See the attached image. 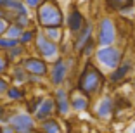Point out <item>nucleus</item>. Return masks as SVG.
<instances>
[{
	"label": "nucleus",
	"instance_id": "obj_1",
	"mask_svg": "<svg viewBox=\"0 0 135 133\" xmlns=\"http://www.w3.org/2000/svg\"><path fill=\"white\" fill-rule=\"evenodd\" d=\"M107 86V73L95 64L94 59H83L75 78V88L92 100L104 93Z\"/></svg>",
	"mask_w": 135,
	"mask_h": 133
},
{
	"label": "nucleus",
	"instance_id": "obj_2",
	"mask_svg": "<svg viewBox=\"0 0 135 133\" xmlns=\"http://www.w3.org/2000/svg\"><path fill=\"white\" fill-rule=\"evenodd\" d=\"M33 19L40 29L47 28H64L66 24V12L59 0H44L33 11Z\"/></svg>",
	"mask_w": 135,
	"mask_h": 133
},
{
	"label": "nucleus",
	"instance_id": "obj_3",
	"mask_svg": "<svg viewBox=\"0 0 135 133\" xmlns=\"http://www.w3.org/2000/svg\"><path fill=\"white\" fill-rule=\"evenodd\" d=\"M94 36H95V42L99 47L118 43V38H119L118 21L113 16H109V14L100 16L95 23V33H94Z\"/></svg>",
	"mask_w": 135,
	"mask_h": 133
},
{
	"label": "nucleus",
	"instance_id": "obj_4",
	"mask_svg": "<svg viewBox=\"0 0 135 133\" xmlns=\"http://www.w3.org/2000/svg\"><path fill=\"white\" fill-rule=\"evenodd\" d=\"M127 57V54H125V48L121 47V45H118V43H114V45H106V47H97L95 50V55H94V61H95V64L100 67L102 71H106V73H109V71H113L116 66H118L123 59Z\"/></svg>",
	"mask_w": 135,
	"mask_h": 133
},
{
	"label": "nucleus",
	"instance_id": "obj_5",
	"mask_svg": "<svg viewBox=\"0 0 135 133\" xmlns=\"http://www.w3.org/2000/svg\"><path fill=\"white\" fill-rule=\"evenodd\" d=\"M73 69L68 62L66 55H59L50 62L49 67V75H47V83L50 88H56V86H64L71 76Z\"/></svg>",
	"mask_w": 135,
	"mask_h": 133
},
{
	"label": "nucleus",
	"instance_id": "obj_6",
	"mask_svg": "<svg viewBox=\"0 0 135 133\" xmlns=\"http://www.w3.org/2000/svg\"><path fill=\"white\" fill-rule=\"evenodd\" d=\"M2 123H9L16 130V133H31L38 126V123L35 121V117L30 112H26V111H11V109H9L7 116L4 117Z\"/></svg>",
	"mask_w": 135,
	"mask_h": 133
},
{
	"label": "nucleus",
	"instance_id": "obj_7",
	"mask_svg": "<svg viewBox=\"0 0 135 133\" xmlns=\"http://www.w3.org/2000/svg\"><path fill=\"white\" fill-rule=\"evenodd\" d=\"M31 48H33V54L44 57L45 61H49V62H52L56 57L61 55L59 54V43L54 42V40H50V38H47L42 29L38 31L36 40H35V43L31 45Z\"/></svg>",
	"mask_w": 135,
	"mask_h": 133
},
{
	"label": "nucleus",
	"instance_id": "obj_8",
	"mask_svg": "<svg viewBox=\"0 0 135 133\" xmlns=\"http://www.w3.org/2000/svg\"><path fill=\"white\" fill-rule=\"evenodd\" d=\"M92 104V114L94 117H97L99 121H109L114 117L116 112V102H114V95L111 93H102L97 98H94Z\"/></svg>",
	"mask_w": 135,
	"mask_h": 133
},
{
	"label": "nucleus",
	"instance_id": "obj_9",
	"mask_svg": "<svg viewBox=\"0 0 135 133\" xmlns=\"http://www.w3.org/2000/svg\"><path fill=\"white\" fill-rule=\"evenodd\" d=\"M19 62L26 67V71H28L30 75H36V76H42V78H47L50 62L45 61L44 57H40V55H36V54H30L28 52Z\"/></svg>",
	"mask_w": 135,
	"mask_h": 133
},
{
	"label": "nucleus",
	"instance_id": "obj_10",
	"mask_svg": "<svg viewBox=\"0 0 135 133\" xmlns=\"http://www.w3.org/2000/svg\"><path fill=\"white\" fill-rule=\"evenodd\" d=\"M85 23H87V17H85L83 11H81V9H80L76 4H69L68 12H66V24H64L66 33L69 36L76 35V33L83 28Z\"/></svg>",
	"mask_w": 135,
	"mask_h": 133
},
{
	"label": "nucleus",
	"instance_id": "obj_11",
	"mask_svg": "<svg viewBox=\"0 0 135 133\" xmlns=\"http://www.w3.org/2000/svg\"><path fill=\"white\" fill-rule=\"evenodd\" d=\"M133 69H135V61L133 59L125 57L114 69L107 73V83H109V85H114V86L121 85L123 81L128 80V76L133 73Z\"/></svg>",
	"mask_w": 135,
	"mask_h": 133
},
{
	"label": "nucleus",
	"instance_id": "obj_12",
	"mask_svg": "<svg viewBox=\"0 0 135 133\" xmlns=\"http://www.w3.org/2000/svg\"><path fill=\"white\" fill-rule=\"evenodd\" d=\"M50 95L54 97V102H56V116L57 117H68L73 112L71 104H69V88L56 86V88H52Z\"/></svg>",
	"mask_w": 135,
	"mask_h": 133
},
{
	"label": "nucleus",
	"instance_id": "obj_13",
	"mask_svg": "<svg viewBox=\"0 0 135 133\" xmlns=\"http://www.w3.org/2000/svg\"><path fill=\"white\" fill-rule=\"evenodd\" d=\"M94 33H95V23L94 21H88L83 24V28L80 29L76 35L71 36V47H73V54L78 55V52L81 50V47H83L85 43L88 42V40L94 36Z\"/></svg>",
	"mask_w": 135,
	"mask_h": 133
},
{
	"label": "nucleus",
	"instance_id": "obj_14",
	"mask_svg": "<svg viewBox=\"0 0 135 133\" xmlns=\"http://www.w3.org/2000/svg\"><path fill=\"white\" fill-rule=\"evenodd\" d=\"M69 104H71V111L73 112H87L92 109V98L87 97L85 93L78 92L76 88L69 90Z\"/></svg>",
	"mask_w": 135,
	"mask_h": 133
},
{
	"label": "nucleus",
	"instance_id": "obj_15",
	"mask_svg": "<svg viewBox=\"0 0 135 133\" xmlns=\"http://www.w3.org/2000/svg\"><path fill=\"white\" fill-rule=\"evenodd\" d=\"M54 116H56V102H54V97L49 93L42 98V102H40L38 109L35 111L33 117H35L36 123H40V121H45V119L54 117Z\"/></svg>",
	"mask_w": 135,
	"mask_h": 133
},
{
	"label": "nucleus",
	"instance_id": "obj_16",
	"mask_svg": "<svg viewBox=\"0 0 135 133\" xmlns=\"http://www.w3.org/2000/svg\"><path fill=\"white\" fill-rule=\"evenodd\" d=\"M28 95H30V86L14 85V83H12L11 88H9L7 93H5L4 100L7 102V104H24V100L28 98Z\"/></svg>",
	"mask_w": 135,
	"mask_h": 133
},
{
	"label": "nucleus",
	"instance_id": "obj_17",
	"mask_svg": "<svg viewBox=\"0 0 135 133\" xmlns=\"http://www.w3.org/2000/svg\"><path fill=\"white\" fill-rule=\"evenodd\" d=\"M28 71H26V67L23 66L21 62H16L12 64L11 71H9V78H11V81L14 83V85H26V81H28Z\"/></svg>",
	"mask_w": 135,
	"mask_h": 133
},
{
	"label": "nucleus",
	"instance_id": "obj_18",
	"mask_svg": "<svg viewBox=\"0 0 135 133\" xmlns=\"http://www.w3.org/2000/svg\"><path fill=\"white\" fill-rule=\"evenodd\" d=\"M0 7L12 14H31V11L24 5L23 0H0Z\"/></svg>",
	"mask_w": 135,
	"mask_h": 133
},
{
	"label": "nucleus",
	"instance_id": "obj_19",
	"mask_svg": "<svg viewBox=\"0 0 135 133\" xmlns=\"http://www.w3.org/2000/svg\"><path fill=\"white\" fill-rule=\"evenodd\" d=\"M38 128L42 130L44 133H64L62 123L59 121V117H57V116L49 117V119H45V121H40Z\"/></svg>",
	"mask_w": 135,
	"mask_h": 133
},
{
	"label": "nucleus",
	"instance_id": "obj_20",
	"mask_svg": "<svg viewBox=\"0 0 135 133\" xmlns=\"http://www.w3.org/2000/svg\"><path fill=\"white\" fill-rule=\"evenodd\" d=\"M38 31H40V28L38 26H30V28H24L23 29V33H21V36L17 40H19V43L21 45H24V47H31L33 43H35V40H36V35H38Z\"/></svg>",
	"mask_w": 135,
	"mask_h": 133
},
{
	"label": "nucleus",
	"instance_id": "obj_21",
	"mask_svg": "<svg viewBox=\"0 0 135 133\" xmlns=\"http://www.w3.org/2000/svg\"><path fill=\"white\" fill-rule=\"evenodd\" d=\"M30 52V48L28 47H24V45H21V43H17L16 47H12L11 50H7L5 52V55L9 57V61H11L12 64H16V62H19L21 59L24 57V55Z\"/></svg>",
	"mask_w": 135,
	"mask_h": 133
},
{
	"label": "nucleus",
	"instance_id": "obj_22",
	"mask_svg": "<svg viewBox=\"0 0 135 133\" xmlns=\"http://www.w3.org/2000/svg\"><path fill=\"white\" fill-rule=\"evenodd\" d=\"M9 21L11 23H16L19 24L21 28H30V26H36L35 19H33L31 14H9Z\"/></svg>",
	"mask_w": 135,
	"mask_h": 133
},
{
	"label": "nucleus",
	"instance_id": "obj_23",
	"mask_svg": "<svg viewBox=\"0 0 135 133\" xmlns=\"http://www.w3.org/2000/svg\"><path fill=\"white\" fill-rule=\"evenodd\" d=\"M97 47H99V45H97V42H95V36H92L83 47H81V50L78 52V57L80 59H94Z\"/></svg>",
	"mask_w": 135,
	"mask_h": 133
},
{
	"label": "nucleus",
	"instance_id": "obj_24",
	"mask_svg": "<svg viewBox=\"0 0 135 133\" xmlns=\"http://www.w3.org/2000/svg\"><path fill=\"white\" fill-rule=\"evenodd\" d=\"M45 95H28V98L24 100V111L26 112H30L33 116L35 114V111L38 109L40 102H42V98H44Z\"/></svg>",
	"mask_w": 135,
	"mask_h": 133
},
{
	"label": "nucleus",
	"instance_id": "obj_25",
	"mask_svg": "<svg viewBox=\"0 0 135 133\" xmlns=\"http://www.w3.org/2000/svg\"><path fill=\"white\" fill-rule=\"evenodd\" d=\"M42 31L45 33L47 38L54 40L57 43H61L64 40V36H66V28H47V29H42Z\"/></svg>",
	"mask_w": 135,
	"mask_h": 133
},
{
	"label": "nucleus",
	"instance_id": "obj_26",
	"mask_svg": "<svg viewBox=\"0 0 135 133\" xmlns=\"http://www.w3.org/2000/svg\"><path fill=\"white\" fill-rule=\"evenodd\" d=\"M17 43H19L17 38H11V36H7V35H2L0 36V52L5 54V52L11 50L12 47H16Z\"/></svg>",
	"mask_w": 135,
	"mask_h": 133
},
{
	"label": "nucleus",
	"instance_id": "obj_27",
	"mask_svg": "<svg viewBox=\"0 0 135 133\" xmlns=\"http://www.w3.org/2000/svg\"><path fill=\"white\" fill-rule=\"evenodd\" d=\"M12 81L11 78H9V75H0V100H4L5 93H7V90L11 88Z\"/></svg>",
	"mask_w": 135,
	"mask_h": 133
},
{
	"label": "nucleus",
	"instance_id": "obj_28",
	"mask_svg": "<svg viewBox=\"0 0 135 133\" xmlns=\"http://www.w3.org/2000/svg\"><path fill=\"white\" fill-rule=\"evenodd\" d=\"M23 29H24V28H21L19 24H16V23H9L5 35H7V36H11V38H19V36H21V33H23Z\"/></svg>",
	"mask_w": 135,
	"mask_h": 133
},
{
	"label": "nucleus",
	"instance_id": "obj_29",
	"mask_svg": "<svg viewBox=\"0 0 135 133\" xmlns=\"http://www.w3.org/2000/svg\"><path fill=\"white\" fill-rule=\"evenodd\" d=\"M11 67H12V62L9 61V57L0 52V75H9Z\"/></svg>",
	"mask_w": 135,
	"mask_h": 133
},
{
	"label": "nucleus",
	"instance_id": "obj_30",
	"mask_svg": "<svg viewBox=\"0 0 135 133\" xmlns=\"http://www.w3.org/2000/svg\"><path fill=\"white\" fill-rule=\"evenodd\" d=\"M104 4H106V9H107V11L118 12L119 9L127 4V0H104Z\"/></svg>",
	"mask_w": 135,
	"mask_h": 133
},
{
	"label": "nucleus",
	"instance_id": "obj_31",
	"mask_svg": "<svg viewBox=\"0 0 135 133\" xmlns=\"http://www.w3.org/2000/svg\"><path fill=\"white\" fill-rule=\"evenodd\" d=\"M44 80L42 76H36V75H28V81H26V86H42L44 85Z\"/></svg>",
	"mask_w": 135,
	"mask_h": 133
},
{
	"label": "nucleus",
	"instance_id": "obj_32",
	"mask_svg": "<svg viewBox=\"0 0 135 133\" xmlns=\"http://www.w3.org/2000/svg\"><path fill=\"white\" fill-rule=\"evenodd\" d=\"M23 2H24V5H26V7H28L30 11L33 12L40 4H42V2H44V0H23Z\"/></svg>",
	"mask_w": 135,
	"mask_h": 133
},
{
	"label": "nucleus",
	"instance_id": "obj_33",
	"mask_svg": "<svg viewBox=\"0 0 135 133\" xmlns=\"http://www.w3.org/2000/svg\"><path fill=\"white\" fill-rule=\"evenodd\" d=\"M7 106H9L7 102H2V100H0V123L4 121V117L7 116V112H9V107Z\"/></svg>",
	"mask_w": 135,
	"mask_h": 133
},
{
	"label": "nucleus",
	"instance_id": "obj_34",
	"mask_svg": "<svg viewBox=\"0 0 135 133\" xmlns=\"http://www.w3.org/2000/svg\"><path fill=\"white\" fill-rule=\"evenodd\" d=\"M9 23H11V21H9L7 17H0V36H2V35H5Z\"/></svg>",
	"mask_w": 135,
	"mask_h": 133
},
{
	"label": "nucleus",
	"instance_id": "obj_35",
	"mask_svg": "<svg viewBox=\"0 0 135 133\" xmlns=\"http://www.w3.org/2000/svg\"><path fill=\"white\" fill-rule=\"evenodd\" d=\"M0 133H16V130L9 123H0Z\"/></svg>",
	"mask_w": 135,
	"mask_h": 133
},
{
	"label": "nucleus",
	"instance_id": "obj_36",
	"mask_svg": "<svg viewBox=\"0 0 135 133\" xmlns=\"http://www.w3.org/2000/svg\"><path fill=\"white\" fill-rule=\"evenodd\" d=\"M9 14H11V12H7V11H4V9L0 7V17H7V19H9Z\"/></svg>",
	"mask_w": 135,
	"mask_h": 133
},
{
	"label": "nucleus",
	"instance_id": "obj_37",
	"mask_svg": "<svg viewBox=\"0 0 135 133\" xmlns=\"http://www.w3.org/2000/svg\"><path fill=\"white\" fill-rule=\"evenodd\" d=\"M31 133H44V131H42V130H40V128H38V126H36V128H35V130H33V131H31Z\"/></svg>",
	"mask_w": 135,
	"mask_h": 133
},
{
	"label": "nucleus",
	"instance_id": "obj_38",
	"mask_svg": "<svg viewBox=\"0 0 135 133\" xmlns=\"http://www.w3.org/2000/svg\"><path fill=\"white\" fill-rule=\"evenodd\" d=\"M132 86H133V90H135V76L132 78Z\"/></svg>",
	"mask_w": 135,
	"mask_h": 133
},
{
	"label": "nucleus",
	"instance_id": "obj_39",
	"mask_svg": "<svg viewBox=\"0 0 135 133\" xmlns=\"http://www.w3.org/2000/svg\"><path fill=\"white\" fill-rule=\"evenodd\" d=\"M132 133H135V126H133V128H132Z\"/></svg>",
	"mask_w": 135,
	"mask_h": 133
}]
</instances>
